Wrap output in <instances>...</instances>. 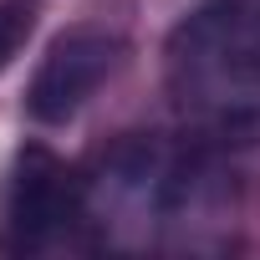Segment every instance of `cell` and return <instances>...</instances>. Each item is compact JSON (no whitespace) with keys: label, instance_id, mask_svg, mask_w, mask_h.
<instances>
[{"label":"cell","instance_id":"obj_1","mask_svg":"<svg viewBox=\"0 0 260 260\" xmlns=\"http://www.w3.org/2000/svg\"><path fill=\"white\" fill-rule=\"evenodd\" d=\"M82 179L97 250L214 255L235 245V174L194 133H122Z\"/></svg>","mask_w":260,"mask_h":260},{"label":"cell","instance_id":"obj_2","mask_svg":"<svg viewBox=\"0 0 260 260\" xmlns=\"http://www.w3.org/2000/svg\"><path fill=\"white\" fill-rule=\"evenodd\" d=\"M164 87L184 133L230 148L260 133V0H204L164 46Z\"/></svg>","mask_w":260,"mask_h":260},{"label":"cell","instance_id":"obj_3","mask_svg":"<svg viewBox=\"0 0 260 260\" xmlns=\"http://www.w3.org/2000/svg\"><path fill=\"white\" fill-rule=\"evenodd\" d=\"M6 255H87L97 250L92 219H87V179L67 169L51 148L31 143L16 158V179L6 194V230H0Z\"/></svg>","mask_w":260,"mask_h":260},{"label":"cell","instance_id":"obj_4","mask_svg":"<svg viewBox=\"0 0 260 260\" xmlns=\"http://www.w3.org/2000/svg\"><path fill=\"white\" fill-rule=\"evenodd\" d=\"M122 36L112 31H97V26H77L67 36H56L31 77V92H26V107L36 122L56 127V122H72L97 92L102 82L122 67Z\"/></svg>","mask_w":260,"mask_h":260},{"label":"cell","instance_id":"obj_5","mask_svg":"<svg viewBox=\"0 0 260 260\" xmlns=\"http://www.w3.org/2000/svg\"><path fill=\"white\" fill-rule=\"evenodd\" d=\"M31 26H36L31 0H0V72H6L16 61V51L31 41Z\"/></svg>","mask_w":260,"mask_h":260}]
</instances>
